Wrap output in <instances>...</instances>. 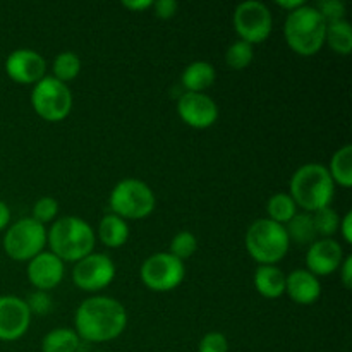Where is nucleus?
Returning <instances> with one entry per match:
<instances>
[{"mask_svg": "<svg viewBox=\"0 0 352 352\" xmlns=\"http://www.w3.org/2000/svg\"><path fill=\"white\" fill-rule=\"evenodd\" d=\"M126 327V308L109 296H93L76 309L74 332L86 342H109L117 339Z\"/></svg>", "mask_w": 352, "mask_h": 352, "instance_id": "nucleus-1", "label": "nucleus"}, {"mask_svg": "<svg viewBox=\"0 0 352 352\" xmlns=\"http://www.w3.org/2000/svg\"><path fill=\"white\" fill-rule=\"evenodd\" d=\"M96 234L86 220L79 217H62L52 222L47 236L50 251L62 261L78 263L85 256L93 253Z\"/></svg>", "mask_w": 352, "mask_h": 352, "instance_id": "nucleus-2", "label": "nucleus"}, {"mask_svg": "<svg viewBox=\"0 0 352 352\" xmlns=\"http://www.w3.org/2000/svg\"><path fill=\"white\" fill-rule=\"evenodd\" d=\"M291 198L306 213H315L318 210L332 205L336 196V184L329 170L322 164H305L292 174Z\"/></svg>", "mask_w": 352, "mask_h": 352, "instance_id": "nucleus-3", "label": "nucleus"}, {"mask_svg": "<svg viewBox=\"0 0 352 352\" xmlns=\"http://www.w3.org/2000/svg\"><path fill=\"white\" fill-rule=\"evenodd\" d=\"M327 23L315 6L305 3L285 17L284 36L289 47L302 57L318 54L325 45Z\"/></svg>", "mask_w": 352, "mask_h": 352, "instance_id": "nucleus-4", "label": "nucleus"}, {"mask_svg": "<svg viewBox=\"0 0 352 352\" xmlns=\"http://www.w3.org/2000/svg\"><path fill=\"white\" fill-rule=\"evenodd\" d=\"M244 243L250 256L258 265H277L291 248L285 227L270 219H260L251 223Z\"/></svg>", "mask_w": 352, "mask_h": 352, "instance_id": "nucleus-5", "label": "nucleus"}, {"mask_svg": "<svg viewBox=\"0 0 352 352\" xmlns=\"http://www.w3.org/2000/svg\"><path fill=\"white\" fill-rule=\"evenodd\" d=\"M113 215L127 220H141L151 215L157 205L155 192L140 179H122L117 182L109 198Z\"/></svg>", "mask_w": 352, "mask_h": 352, "instance_id": "nucleus-6", "label": "nucleus"}, {"mask_svg": "<svg viewBox=\"0 0 352 352\" xmlns=\"http://www.w3.org/2000/svg\"><path fill=\"white\" fill-rule=\"evenodd\" d=\"M47 227L31 217L21 219L9 226L3 234V251L14 261H30L47 246Z\"/></svg>", "mask_w": 352, "mask_h": 352, "instance_id": "nucleus-7", "label": "nucleus"}, {"mask_svg": "<svg viewBox=\"0 0 352 352\" xmlns=\"http://www.w3.org/2000/svg\"><path fill=\"white\" fill-rule=\"evenodd\" d=\"M31 107L47 122H60L72 110V93L54 76H45L33 86Z\"/></svg>", "mask_w": 352, "mask_h": 352, "instance_id": "nucleus-8", "label": "nucleus"}, {"mask_svg": "<svg viewBox=\"0 0 352 352\" xmlns=\"http://www.w3.org/2000/svg\"><path fill=\"white\" fill-rule=\"evenodd\" d=\"M140 277L150 291L170 292L184 280L186 265L170 253H155L143 261Z\"/></svg>", "mask_w": 352, "mask_h": 352, "instance_id": "nucleus-9", "label": "nucleus"}, {"mask_svg": "<svg viewBox=\"0 0 352 352\" xmlns=\"http://www.w3.org/2000/svg\"><path fill=\"white\" fill-rule=\"evenodd\" d=\"M234 28L243 41L250 45L263 43L272 33L274 17L263 2L248 0L234 10Z\"/></svg>", "mask_w": 352, "mask_h": 352, "instance_id": "nucleus-10", "label": "nucleus"}, {"mask_svg": "<svg viewBox=\"0 0 352 352\" xmlns=\"http://www.w3.org/2000/svg\"><path fill=\"white\" fill-rule=\"evenodd\" d=\"M116 278V263L103 253H91L72 268V282L85 292H98Z\"/></svg>", "mask_w": 352, "mask_h": 352, "instance_id": "nucleus-11", "label": "nucleus"}, {"mask_svg": "<svg viewBox=\"0 0 352 352\" xmlns=\"http://www.w3.org/2000/svg\"><path fill=\"white\" fill-rule=\"evenodd\" d=\"M177 112L182 122L192 129H208L219 119V105L205 93H188L179 98Z\"/></svg>", "mask_w": 352, "mask_h": 352, "instance_id": "nucleus-12", "label": "nucleus"}, {"mask_svg": "<svg viewBox=\"0 0 352 352\" xmlns=\"http://www.w3.org/2000/svg\"><path fill=\"white\" fill-rule=\"evenodd\" d=\"M31 313L24 299L17 296H0V340L14 342L28 332Z\"/></svg>", "mask_w": 352, "mask_h": 352, "instance_id": "nucleus-13", "label": "nucleus"}, {"mask_svg": "<svg viewBox=\"0 0 352 352\" xmlns=\"http://www.w3.org/2000/svg\"><path fill=\"white\" fill-rule=\"evenodd\" d=\"M47 62L43 55L31 48H17L10 52L6 60V72L19 85H36L45 78Z\"/></svg>", "mask_w": 352, "mask_h": 352, "instance_id": "nucleus-14", "label": "nucleus"}, {"mask_svg": "<svg viewBox=\"0 0 352 352\" xmlns=\"http://www.w3.org/2000/svg\"><path fill=\"white\" fill-rule=\"evenodd\" d=\"M344 258L342 246L333 237L316 239L309 244L306 253V270L311 272L315 277H327L339 270Z\"/></svg>", "mask_w": 352, "mask_h": 352, "instance_id": "nucleus-15", "label": "nucleus"}, {"mask_svg": "<svg viewBox=\"0 0 352 352\" xmlns=\"http://www.w3.org/2000/svg\"><path fill=\"white\" fill-rule=\"evenodd\" d=\"M28 278L36 291L48 292L57 287L64 278V261L52 251H43L28 261Z\"/></svg>", "mask_w": 352, "mask_h": 352, "instance_id": "nucleus-16", "label": "nucleus"}, {"mask_svg": "<svg viewBox=\"0 0 352 352\" xmlns=\"http://www.w3.org/2000/svg\"><path fill=\"white\" fill-rule=\"evenodd\" d=\"M285 294L301 306H311L322 296V284L318 277L305 270H294L285 275Z\"/></svg>", "mask_w": 352, "mask_h": 352, "instance_id": "nucleus-17", "label": "nucleus"}, {"mask_svg": "<svg viewBox=\"0 0 352 352\" xmlns=\"http://www.w3.org/2000/svg\"><path fill=\"white\" fill-rule=\"evenodd\" d=\"M253 280L263 298L277 299L285 294V274L277 265H258Z\"/></svg>", "mask_w": 352, "mask_h": 352, "instance_id": "nucleus-18", "label": "nucleus"}, {"mask_svg": "<svg viewBox=\"0 0 352 352\" xmlns=\"http://www.w3.org/2000/svg\"><path fill=\"white\" fill-rule=\"evenodd\" d=\"M217 72L210 62L196 60L184 69L181 82L188 93H203L215 82Z\"/></svg>", "mask_w": 352, "mask_h": 352, "instance_id": "nucleus-19", "label": "nucleus"}, {"mask_svg": "<svg viewBox=\"0 0 352 352\" xmlns=\"http://www.w3.org/2000/svg\"><path fill=\"white\" fill-rule=\"evenodd\" d=\"M96 236L107 248H122L129 239V223L120 217L109 213L100 220Z\"/></svg>", "mask_w": 352, "mask_h": 352, "instance_id": "nucleus-20", "label": "nucleus"}, {"mask_svg": "<svg viewBox=\"0 0 352 352\" xmlns=\"http://www.w3.org/2000/svg\"><path fill=\"white\" fill-rule=\"evenodd\" d=\"M330 177H332L333 184H339L340 188H351L352 186V146L346 144V146L339 148L333 153L330 165L327 167Z\"/></svg>", "mask_w": 352, "mask_h": 352, "instance_id": "nucleus-21", "label": "nucleus"}, {"mask_svg": "<svg viewBox=\"0 0 352 352\" xmlns=\"http://www.w3.org/2000/svg\"><path fill=\"white\" fill-rule=\"evenodd\" d=\"M81 339L72 329H54L41 340V352H78Z\"/></svg>", "mask_w": 352, "mask_h": 352, "instance_id": "nucleus-22", "label": "nucleus"}, {"mask_svg": "<svg viewBox=\"0 0 352 352\" xmlns=\"http://www.w3.org/2000/svg\"><path fill=\"white\" fill-rule=\"evenodd\" d=\"M284 227L287 230L289 241H294L298 244H313L318 237L311 213H296Z\"/></svg>", "mask_w": 352, "mask_h": 352, "instance_id": "nucleus-23", "label": "nucleus"}, {"mask_svg": "<svg viewBox=\"0 0 352 352\" xmlns=\"http://www.w3.org/2000/svg\"><path fill=\"white\" fill-rule=\"evenodd\" d=\"M325 43L339 55H349L352 50V28L349 21L327 24Z\"/></svg>", "mask_w": 352, "mask_h": 352, "instance_id": "nucleus-24", "label": "nucleus"}, {"mask_svg": "<svg viewBox=\"0 0 352 352\" xmlns=\"http://www.w3.org/2000/svg\"><path fill=\"white\" fill-rule=\"evenodd\" d=\"M267 212L268 219L280 223V226H285L298 213V205L291 198V195H287V192H277V195H274L268 199Z\"/></svg>", "mask_w": 352, "mask_h": 352, "instance_id": "nucleus-25", "label": "nucleus"}, {"mask_svg": "<svg viewBox=\"0 0 352 352\" xmlns=\"http://www.w3.org/2000/svg\"><path fill=\"white\" fill-rule=\"evenodd\" d=\"M52 69H54V78L67 85L69 81L78 78L79 72H81V60L74 52H60L55 57Z\"/></svg>", "mask_w": 352, "mask_h": 352, "instance_id": "nucleus-26", "label": "nucleus"}, {"mask_svg": "<svg viewBox=\"0 0 352 352\" xmlns=\"http://www.w3.org/2000/svg\"><path fill=\"white\" fill-rule=\"evenodd\" d=\"M254 58V50L253 45L246 43V41L239 40L234 41L226 52V64L229 65L232 71H243L248 65L253 62Z\"/></svg>", "mask_w": 352, "mask_h": 352, "instance_id": "nucleus-27", "label": "nucleus"}, {"mask_svg": "<svg viewBox=\"0 0 352 352\" xmlns=\"http://www.w3.org/2000/svg\"><path fill=\"white\" fill-rule=\"evenodd\" d=\"M311 215H313V223H315L316 234L322 236V239L332 237L333 234L339 230L340 217L337 215V212L332 208V206H327V208L318 210V212L311 213Z\"/></svg>", "mask_w": 352, "mask_h": 352, "instance_id": "nucleus-28", "label": "nucleus"}, {"mask_svg": "<svg viewBox=\"0 0 352 352\" xmlns=\"http://www.w3.org/2000/svg\"><path fill=\"white\" fill-rule=\"evenodd\" d=\"M196 250H198V239H196L195 234L189 232V230H181V232L172 237L168 253L177 258V260L184 261L191 258L196 253Z\"/></svg>", "mask_w": 352, "mask_h": 352, "instance_id": "nucleus-29", "label": "nucleus"}, {"mask_svg": "<svg viewBox=\"0 0 352 352\" xmlns=\"http://www.w3.org/2000/svg\"><path fill=\"white\" fill-rule=\"evenodd\" d=\"M57 215H58L57 199L50 198V196H43V198H40L33 205V215H31V219L40 222L41 226H47V223L55 222Z\"/></svg>", "mask_w": 352, "mask_h": 352, "instance_id": "nucleus-30", "label": "nucleus"}, {"mask_svg": "<svg viewBox=\"0 0 352 352\" xmlns=\"http://www.w3.org/2000/svg\"><path fill=\"white\" fill-rule=\"evenodd\" d=\"M327 24L346 19V3L340 0H320L315 6Z\"/></svg>", "mask_w": 352, "mask_h": 352, "instance_id": "nucleus-31", "label": "nucleus"}, {"mask_svg": "<svg viewBox=\"0 0 352 352\" xmlns=\"http://www.w3.org/2000/svg\"><path fill=\"white\" fill-rule=\"evenodd\" d=\"M198 352H229V340L222 332H210L199 340Z\"/></svg>", "mask_w": 352, "mask_h": 352, "instance_id": "nucleus-32", "label": "nucleus"}, {"mask_svg": "<svg viewBox=\"0 0 352 352\" xmlns=\"http://www.w3.org/2000/svg\"><path fill=\"white\" fill-rule=\"evenodd\" d=\"M26 305L31 315L45 316L52 309V298L48 296V292L34 291L31 292L30 298L26 299Z\"/></svg>", "mask_w": 352, "mask_h": 352, "instance_id": "nucleus-33", "label": "nucleus"}, {"mask_svg": "<svg viewBox=\"0 0 352 352\" xmlns=\"http://www.w3.org/2000/svg\"><path fill=\"white\" fill-rule=\"evenodd\" d=\"M177 9L179 3L175 0H157V2H153L155 16L158 19H170L177 14Z\"/></svg>", "mask_w": 352, "mask_h": 352, "instance_id": "nucleus-34", "label": "nucleus"}, {"mask_svg": "<svg viewBox=\"0 0 352 352\" xmlns=\"http://www.w3.org/2000/svg\"><path fill=\"white\" fill-rule=\"evenodd\" d=\"M339 272H340V280H342L344 287L346 289H351L352 285V256L344 258V261L340 263L339 267Z\"/></svg>", "mask_w": 352, "mask_h": 352, "instance_id": "nucleus-35", "label": "nucleus"}, {"mask_svg": "<svg viewBox=\"0 0 352 352\" xmlns=\"http://www.w3.org/2000/svg\"><path fill=\"white\" fill-rule=\"evenodd\" d=\"M339 230L340 234H342L344 241H346L347 244H352V212H347L346 215L340 219Z\"/></svg>", "mask_w": 352, "mask_h": 352, "instance_id": "nucleus-36", "label": "nucleus"}, {"mask_svg": "<svg viewBox=\"0 0 352 352\" xmlns=\"http://www.w3.org/2000/svg\"><path fill=\"white\" fill-rule=\"evenodd\" d=\"M122 6L126 7V9L134 10V12H140V10H146L150 9V7H153V0H133V2L124 0Z\"/></svg>", "mask_w": 352, "mask_h": 352, "instance_id": "nucleus-37", "label": "nucleus"}, {"mask_svg": "<svg viewBox=\"0 0 352 352\" xmlns=\"http://www.w3.org/2000/svg\"><path fill=\"white\" fill-rule=\"evenodd\" d=\"M305 0H277V6L280 9L287 10V12H292V10L299 9V7L305 6Z\"/></svg>", "mask_w": 352, "mask_h": 352, "instance_id": "nucleus-38", "label": "nucleus"}, {"mask_svg": "<svg viewBox=\"0 0 352 352\" xmlns=\"http://www.w3.org/2000/svg\"><path fill=\"white\" fill-rule=\"evenodd\" d=\"M9 222H10V210L9 206L0 199V230L7 229V227H9Z\"/></svg>", "mask_w": 352, "mask_h": 352, "instance_id": "nucleus-39", "label": "nucleus"}, {"mask_svg": "<svg viewBox=\"0 0 352 352\" xmlns=\"http://www.w3.org/2000/svg\"><path fill=\"white\" fill-rule=\"evenodd\" d=\"M95 352H107V351H95Z\"/></svg>", "mask_w": 352, "mask_h": 352, "instance_id": "nucleus-40", "label": "nucleus"}]
</instances>
